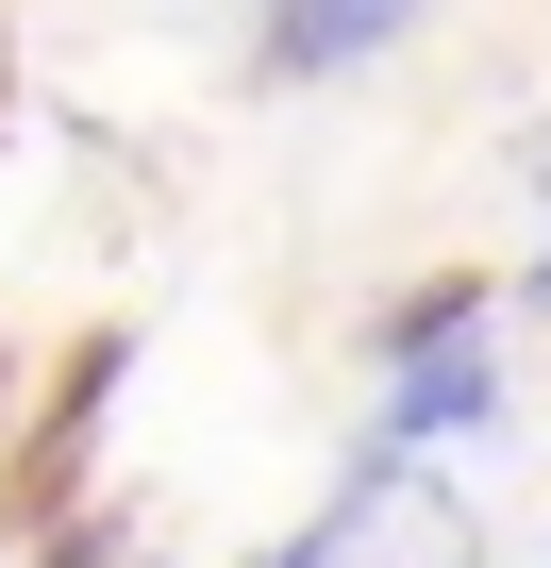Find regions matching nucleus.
Returning <instances> with one entry per match:
<instances>
[{"mask_svg":"<svg viewBox=\"0 0 551 568\" xmlns=\"http://www.w3.org/2000/svg\"><path fill=\"white\" fill-rule=\"evenodd\" d=\"M118 385H134V318H84V335L51 352L34 418L0 435V535H34V518H68V501L101 485V418H118Z\"/></svg>","mask_w":551,"mask_h":568,"instance_id":"1","label":"nucleus"},{"mask_svg":"<svg viewBox=\"0 0 551 568\" xmlns=\"http://www.w3.org/2000/svg\"><path fill=\"white\" fill-rule=\"evenodd\" d=\"M335 568H484V518H468L435 468L351 452V468H335Z\"/></svg>","mask_w":551,"mask_h":568,"instance_id":"2","label":"nucleus"},{"mask_svg":"<svg viewBox=\"0 0 551 568\" xmlns=\"http://www.w3.org/2000/svg\"><path fill=\"white\" fill-rule=\"evenodd\" d=\"M484 418H501V352H484V335H451V352H401V368H385V418H368L351 452L435 468V452H451V435H484Z\"/></svg>","mask_w":551,"mask_h":568,"instance_id":"3","label":"nucleus"},{"mask_svg":"<svg viewBox=\"0 0 551 568\" xmlns=\"http://www.w3.org/2000/svg\"><path fill=\"white\" fill-rule=\"evenodd\" d=\"M418 18H435V0H267L251 84H351V68H385Z\"/></svg>","mask_w":551,"mask_h":568,"instance_id":"4","label":"nucleus"},{"mask_svg":"<svg viewBox=\"0 0 551 568\" xmlns=\"http://www.w3.org/2000/svg\"><path fill=\"white\" fill-rule=\"evenodd\" d=\"M18 551H34V568H151V501H134V485H84V501L34 518Z\"/></svg>","mask_w":551,"mask_h":568,"instance_id":"5","label":"nucleus"},{"mask_svg":"<svg viewBox=\"0 0 551 568\" xmlns=\"http://www.w3.org/2000/svg\"><path fill=\"white\" fill-rule=\"evenodd\" d=\"M484 302H501L484 267H435V284H401V302H368V352H385V368H401V352H451V335H484Z\"/></svg>","mask_w":551,"mask_h":568,"instance_id":"6","label":"nucleus"},{"mask_svg":"<svg viewBox=\"0 0 551 568\" xmlns=\"http://www.w3.org/2000/svg\"><path fill=\"white\" fill-rule=\"evenodd\" d=\"M251 568H335V501H318V518H302V535H267V551H251Z\"/></svg>","mask_w":551,"mask_h":568,"instance_id":"7","label":"nucleus"},{"mask_svg":"<svg viewBox=\"0 0 551 568\" xmlns=\"http://www.w3.org/2000/svg\"><path fill=\"white\" fill-rule=\"evenodd\" d=\"M501 302H534V318H551V234H534V267H518V284H501Z\"/></svg>","mask_w":551,"mask_h":568,"instance_id":"8","label":"nucleus"},{"mask_svg":"<svg viewBox=\"0 0 551 568\" xmlns=\"http://www.w3.org/2000/svg\"><path fill=\"white\" fill-rule=\"evenodd\" d=\"M518 184H534V201H551V134H518Z\"/></svg>","mask_w":551,"mask_h":568,"instance_id":"9","label":"nucleus"},{"mask_svg":"<svg viewBox=\"0 0 551 568\" xmlns=\"http://www.w3.org/2000/svg\"><path fill=\"white\" fill-rule=\"evenodd\" d=\"M0 118H18V84H0Z\"/></svg>","mask_w":551,"mask_h":568,"instance_id":"10","label":"nucleus"}]
</instances>
